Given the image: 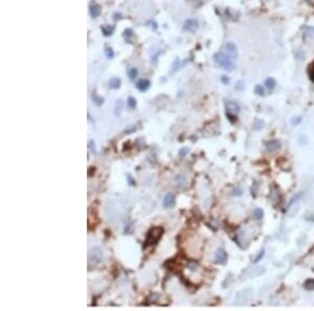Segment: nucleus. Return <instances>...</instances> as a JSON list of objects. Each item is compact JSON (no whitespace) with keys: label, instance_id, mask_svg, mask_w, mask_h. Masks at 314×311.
I'll use <instances>...</instances> for the list:
<instances>
[{"label":"nucleus","instance_id":"f257e3e1","mask_svg":"<svg viewBox=\"0 0 314 311\" xmlns=\"http://www.w3.org/2000/svg\"><path fill=\"white\" fill-rule=\"evenodd\" d=\"M214 60H215V62L220 66V67L224 68L225 70L231 71L235 69V64H234V62H232L231 57H229L227 53L217 52L216 55L214 56Z\"/></svg>","mask_w":314,"mask_h":311},{"label":"nucleus","instance_id":"f03ea898","mask_svg":"<svg viewBox=\"0 0 314 311\" xmlns=\"http://www.w3.org/2000/svg\"><path fill=\"white\" fill-rule=\"evenodd\" d=\"M163 232V229L161 227H154L148 232L147 239H146V246H150V245L156 244L159 241V239L161 238Z\"/></svg>","mask_w":314,"mask_h":311},{"label":"nucleus","instance_id":"7ed1b4c3","mask_svg":"<svg viewBox=\"0 0 314 311\" xmlns=\"http://www.w3.org/2000/svg\"><path fill=\"white\" fill-rule=\"evenodd\" d=\"M215 260H216V263L224 265V264L227 262V253H226L224 249H222V248L217 249L216 254H215Z\"/></svg>","mask_w":314,"mask_h":311},{"label":"nucleus","instance_id":"20e7f679","mask_svg":"<svg viewBox=\"0 0 314 311\" xmlns=\"http://www.w3.org/2000/svg\"><path fill=\"white\" fill-rule=\"evenodd\" d=\"M175 203H176V199H175L174 194L168 193L165 196V198H163L162 205L165 209H172V207L175 206Z\"/></svg>","mask_w":314,"mask_h":311},{"label":"nucleus","instance_id":"39448f33","mask_svg":"<svg viewBox=\"0 0 314 311\" xmlns=\"http://www.w3.org/2000/svg\"><path fill=\"white\" fill-rule=\"evenodd\" d=\"M102 257H103V254H102V250H100V247H93L92 249L90 250V254H89V260L91 262H100L102 260Z\"/></svg>","mask_w":314,"mask_h":311},{"label":"nucleus","instance_id":"423d86ee","mask_svg":"<svg viewBox=\"0 0 314 311\" xmlns=\"http://www.w3.org/2000/svg\"><path fill=\"white\" fill-rule=\"evenodd\" d=\"M240 105L237 102H234V101H230V102L226 103V110H227L228 113H232V114H237V113L240 112Z\"/></svg>","mask_w":314,"mask_h":311},{"label":"nucleus","instance_id":"0eeeda50","mask_svg":"<svg viewBox=\"0 0 314 311\" xmlns=\"http://www.w3.org/2000/svg\"><path fill=\"white\" fill-rule=\"evenodd\" d=\"M199 26L196 19H187L184 23V28L188 31H195Z\"/></svg>","mask_w":314,"mask_h":311},{"label":"nucleus","instance_id":"6e6552de","mask_svg":"<svg viewBox=\"0 0 314 311\" xmlns=\"http://www.w3.org/2000/svg\"><path fill=\"white\" fill-rule=\"evenodd\" d=\"M279 141L278 139H272V140H269V141H266L265 143V148L267 151L269 152H274L279 148Z\"/></svg>","mask_w":314,"mask_h":311},{"label":"nucleus","instance_id":"1a4fd4ad","mask_svg":"<svg viewBox=\"0 0 314 311\" xmlns=\"http://www.w3.org/2000/svg\"><path fill=\"white\" fill-rule=\"evenodd\" d=\"M225 50H226V52H227V55L229 57H231V58H236V56H237V47H236V45L234 43L228 42L225 45Z\"/></svg>","mask_w":314,"mask_h":311},{"label":"nucleus","instance_id":"9d476101","mask_svg":"<svg viewBox=\"0 0 314 311\" xmlns=\"http://www.w3.org/2000/svg\"><path fill=\"white\" fill-rule=\"evenodd\" d=\"M303 196H304V193H303V192H298V193L295 194L294 196L292 197L290 200H289V202H288V204H287V209H290V207H291L292 205H293L294 203L298 202V200H300L301 198H303Z\"/></svg>","mask_w":314,"mask_h":311},{"label":"nucleus","instance_id":"9b49d317","mask_svg":"<svg viewBox=\"0 0 314 311\" xmlns=\"http://www.w3.org/2000/svg\"><path fill=\"white\" fill-rule=\"evenodd\" d=\"M149 86H150V82L148 81V80H144V79H143V80H139V81L137 82V84H136V87L140 91H146L148 88H149Z\"/></svg>","mask_w":314,"mask_h":311},{"label":"nucleus","instance_id":"f8f14e48","mask_svg":"<svg viewBox=\"0 0 314 311\" xmlns=\"http://www.w3.org/2000/svg\"><path fill=\"white\" fill-rule=\"evenodd\" d=\"M265 86L266 88H268L269 90H272V89H274L275 86H276V82L275 80L273 78H267L266 80H265Z\"/></svg>","mask_w":314,"mask_h":311},{"label":"nucleus","instance_id":"ddd939ff","mask_svg":"<svg viewBox=\"0 0 314 311\" xmlns=\"http://www.w3.org/2000/svg\"><path fill=\"white\" fill-rule=\"evenodd\" d=\"M304 287L306 290L308 291H312L314 290V279H309V280H307L306 282H305V284H304Z\"/></svg>","mask_w":314,"mask_h":311},{"label":"nucleus","instance_id":"4468645a","mask_svg":"<svg viewBox=\"0 0 314 311\" xmlns=\"http://www.w3.org/2000/svg\"><path fill=\"white\" fill-rule=\"evenodd\" d=\"M303 30L306 36L309 38H314V26H305Z\"/></svg>","mask_w":314,"mask_h":311},{"label":"nucleus","instance_id":"2eb2a0df","mask_svg":"<svg viewBox=\"0 0 314 311\" xmlns=\"http://www.w3.org/2000/svg\"><path fill=\"white\" fill-rule=\"evenodd\" d=\"M264 216V212L262 209H256L253 210V218L256 220H261Z\"/></svg>","mask_w":314,"mask_h":311},{"label":"nucleus","instance_id":"dca6fc26","mask_svg":"<svg viewBox=\"0 0 314 311\" xmlns=\"http://www.w3.org/2000/svg\"><path fill=\"white\" fill-rule=\"evenodd\" d=\"M308 74H309L310 80L314 83V61L309 65V68H308Z\"/></svg>","mask_w":314,"mask_h":311},{"label":"nucleus","instance_id":"f3484780","mask_svg":"<svg viewBox=\"0 0 314 311\" xmlns=\"http://www.w3.org/2000/svg\"><path fill=\"white\" fill-rule=\"evenodd\" d=\"M90 12H91V15H92L93 17H97L100 13V8L99 5H92L91 6V8H90Z\"/></svg>","mask_w":314,"mask_h":311},{"label":"nucleus","instance_id":"a211bd4d","mask_svg":"<svg viewBox=\"0 0 314 311\" xmlns=\"http://www.w3.org/2000/svg\"><path fill=\"white\" fill-rule=\"evenodd\" d=\"M254 92H256L257 95H261V96L265 95V91H264V88L262 87V85H257V86L254 87Z\"/></svg>","mask_w":314,"mask_h":311},{"label":"nucleus","instance_id":"6ab92c4d","mask_svg":"<svg viewBox=\"0 0 314 311\" xmlns=\"http://www.w3.org/2000/svg\"><path fill=\"white\" fill-rule=\"evenodd\" d=\"M119 86H121V80H118V79H112V80L110 81V87L111 88L116 89V88H118Z\"/></svg>","mask_w":314,"mask_h":311},{"label":"nucleus","instance_id":"aec40b11","mask_svg":"<svg viewBox=\"0 0 314 311\" xmlns=\"http://www.w3.org/2000/svg\"><path fill=\"white\" fill-rule=\"evenodd\" d=\"M175 181H176V185L185 184V182H187V180H185V178L183 177V176H181V175L177 176V177L175 178Z\"/></svg>","mask_w":314,"mask_h":311},{"label":"nucleus","instance_id":"412c9836","mask_svg":"<svg viewBox=\"0 0 314 311\" xmlns=\"http://www.w3.org/2000/svg\"><path fill=\"white\" fill-rule=\"evenodd\" d=\"M301 122V117L300 116H294V117L291 118V125L292 126H297L300 125Z\"/></svg>","mask_w":314,"mask_h":311},{"label":"nucleus","instance_id":"4be33fe9","mask_svg":"<svg viewBox=\"0 0 314 311\" xmlns=\"http://www.w3.org/2000/svg\"><path fill=\"white\" fill-rule=\"evenodd\" d=\"M264 254H265V251H264V250H261L260 253L257 254V257L254 258L253 263H257V262H259V261L262 260V258L264 257Z\"/></svg>","mask_w":314,"mask_h":311},{"label":"nucleus","instance_id":"5701e85b","mask_svg":"<svg viewBox=\"0 0 314 311\" xmlns=\"http://www.w3.org/2000/svg\"><path fill=\"white\" fill-rule=\"evenodd\" d=\"M128 74H129V77H130L131 79H134L135 77L137 75V70H136V68H130L128 70Z\"/></svg>","mask_w":314,"mask_h":311},{"label":"nucleus","instance_id":"b1692460","mask_svg":"<svg viewBox=\"0 0 314 311\" xmlns=\"http://www.w3.org/2000/svg\"><path fill=\"white\" fill-rule=\"evenodd\" d=\"M128 105L130 108H134V107L136 106V101H135L133 97H130V99L128 100Z\"/></svg>","mask_w":314,"mask_h":311},{"label":"nucleus","instance_id":"393cba45","mask_svg":"<svg viewBox=\"0 0 314 311\" xmlns=\"http://www.w3.org/2000/svg\"><path fill=\"white\" fill-rule=\"evenodd\" d=\"M103 31L105 33L106 36H109V35L112 34V28L110 26H105V27H103Z\"/></svg>","mask_w":314,"mask_h":311},{"label":"nucleus","instance_id":"a878e982","mask_svg":"<svg viewBox=\"0 0 314 311\" xmlns=\"http://www.w3.org/2000/svg\"><path fill=\"white\" fill-rule=\"evenodd\" d=\"M305 219H306L307 221H312V222H314V214H312V215H306Z\"/></svg>","mask_w":314,"mask_h":311},{"label":"nucleus","instance_id":"bb28decb","mask_svg":"<svg viewBox=\"0 0 314 311\" xmlns=\"http://www.w3.org/2000/svg\"><path fill=\"white\" fill-rule=\"evenodd\" d=\"M187 151H188V149H187V148H183V149L180 150V152H179V155H180V156H184L185 154H187Z\"/></svg>","mask_w":314,"mask_h":311},{"label":"nucleus","instance_id":"cd10ccee","mask_svg":"<svg viewBox=\"0 0 314 311\" xmlns=\"http://www.w3.org/2000/svg\"><path fill=\"white\" fill-rule=\"evenodd\" d=\"M242 193H243V191H242L241 188H238V190L234 191V195H242Z\"/></svg>","mask_w":314,"mask_h":311}]
</instances>
